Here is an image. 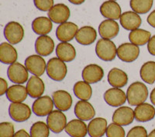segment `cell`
<instances>
[{
  "label": "cell",
  "instance_id": "6da1fadb",
  "mask_svg": "<svg viewBox=\"0 0 155 137\" xmlns=\"http://www.w3.org/2000/svg\"><path fill=\"white\" fill-rule=\"evenodd\" d=\"M148 89L143 83L136 81L127 88V102L131 106H137L144 103L148 97Z\"/></svg>",
  "mask_w": 155,
  "mask_h": 137
},
{
  "label": "cell",
  "instance_id": "7a4b0ae2",
  "mask_svg": "<svg viewBox=\"0 0 155 137\" xmlns=\"http://www.w3.org/2000/svg\"><path fill=\"white\" fill-rule=\"evenodd\" d=\"M46 70L51 79L55 81H61L67 75L68 67L64 61L58 57H53L47 63Z\"/></svg>",
  "mask_w": 155,
  "mask_h": 137
},
{
  "label": "cell",
  "instance_id": "3957f363",
  "mask_svg": "<svg viewBox=\"0 0 155 137\" xmlns=\"http://www.w3.org/2000/svg\"><path fill=\"white\" fill-rule=\"evenodd\" d=\"M95 53L98 57L104 61H112L117 56V48L111 40L100 39L95 46Z\"/></svg>",
  "mask_w": 155,
  "mask_h": 137
},
{
  "label": "cell",
  "instance_id": "277c9868",
  "mask_svg": "<svg viewBox=\"0 0 155 137\" xmlns=\"http://www.w3.org/2000/svg\"><path fill=\"white\" fill-rule=\"evenodd\" d=\"M30 106L23 102H12L9 105V114L11 119L17 122L27 121L31 116Z\"/></svg>",
  "mask_w": 155,
  "mask_h": 137
},
{
  "label": "cell",
  "instance_id": "5b68a950",
  "mask_svg": "<svg viewBox=\"0 0 155 137\" xmlns=\"http://www.w3.org/2000/svg\"><path fill=\"white\" fill-rule=\"evenodd\" d=\"M7 74L9 79L16 84H24L28 81L29 71L26 66L19 62H16L9 65Z\"/></svg>",
  "mask_w": 155,
  "mask_h": 137
},
{
  "label": "cell",
  "instance_id": "8992f818",
  "mask_svg": "<svg viewBox=\"0 0 155 137\" xmlns=\"http://www.w3.org/2000/svg\"><path fill=\"white\" fill-rule=\"evenodd\" d=\"M47 124L51 131L54 133H60L65 129L67 126V117L62 111L54 110L48 116Z\"/></svg>",
  "mask_w": 155,
  "mask_h": 137
},
{
  "label": "cell",
  "instance_id": "52a82bcc",
  "mask_svg": "<svg viewBox=\"0 0 155 137\" xmlns=\"http://www.w3.org/2000/svg\"><path fill=\"white\" fill-rule=\"evenodd\" d=\"M4 36L11 44H17L23 41L24 30L20 23L12 21L6 24L4 28Z\"/></svg>",
  "mask_w": 155,
  "mask_h": 137
},
{
  "label": "cell",
  "instance_id": "ba28073f",
  "mask_svg": "<svg viewBox=\"0 0 155 137\" xmlns=\"http://www.w3.org/2000/svg\"><path fill=\"white\" fill-rule=\"evenodd\" d=\"M140 55V48L132 43L122 44L117 48V56L119 59L126 63L135 61Z\"/></svg>",
  "mask_w": 155,
  "mask_h": 137
},
{
  "label": "cell",
  "instance_id": "9c48e42d",
  "mask_svg": "<svg viewBox=\"0 0 155 137\" xmlns=\"http://www.w3.org/2000/svg\"><path fill=\"white\" fill-rule=\"evenodd\" d=\"M25 66L30 73L41 77L47 70V63L44 57L39 54L30 55L25 60Z\"/></svg>",
  "mask_w": 155,
  "mask_h": 137
},
{
  "label": "cell",
  "instance_id": "30bf717a",
  "mask_svg": "<svg viewBox=\"0 0 155 137\" xmlns=\"http://www.w3.org/2000/svg\"><path fill=\"white\" fill-rule=\"evenodd\" d=\"M54 106V103L53 99L48 95H44L34 101L32 106V110L36 116L44 117L48 116L53 111Z\"/></svg>",
  "mask_w": 155,
  "mask_h": 137
},
{
  "label": "cell",
  "instance_id": "8fae6325",
  "mask_svg": "<svg viewBox=\"0 0 155 137\" xmlns=\"http://www.w3.org/2000/svg\"><path fill=\"white\" fill-rule=\"evenodd\" d=\"M78 27L72 22H65L60 24L56 30V37L61 42H69L75 37Z\"/></svg>",
  "mask_w": 155,
  "mask_h": 137
},
{
  "label": "cell",
  "instance_id": "7c38bea8",
  "mask_svg": "<svg viewBox=\"0 0 155 137\" xmlns=\"http://www.w3.org/2000/svg\"><path fill=\"white\" fill-rule=\"evenodd\" d=\"M104 100L112 107L122 106L127 101V93L121 88H112L108 89L104 93Z\"/></svg>",
  "mask_w": 155,
  "mask_h": 137
},
{
  "label": "cell",
  "instance_id": "4fadbf2b",
  "mask_svg": "<svg viewBox=\"0 0 155 137\" xmlns=\"http://www.w3.org/2000/svg\"><path fill=\"white\" fill-rule=\"evenodd\" d=\"M135 119L134 110L128 106H120L115 110L113 115V122L118 125L125 126L130 125Z\"/></svg>",
  "mask_w": 155,
  "mask_h": 137
},
{
  "label": "cell",
  "instance_id": "5bb4252c",
  "mask_svg": "<svg viewBox=\"0 0 155 137\" xmlns=\"http://www.w3.org/2000/svg\"><path fill=\"white\" fill-rule=\"evenodd\" d=\"M71 12L65 4L58 3L51 8L48 12V17L51 21L58 24L65 23L70 18Z\"/></svg>",
  "mask_w": 155,
  "mask_h": 137
},
{
  "label": "cell",
  "instance_id": "9a60e30c",
  "mask_svg": "<svg viewBox=\"0 0 155 137\" xmlns=\"http://www.w3.org/2000/svg\"><path fill=\"white\" fill-rule=\"evenodd\" d=\"M74 112L76 117L82 121L93 119L95 116V109L88 101H78L74 106Z\"/></svg>",
  "mask_w": 155,
  "mask_h": 137
},
{
  "label": "cell",
  "instance_id": "2e32d148",
  "mask_svg": "<svg viewBox=\"0 0 155 137\" xmlns=\"http://www.w3.org/2000/svg\"><path fill=\"white\" fill-rule=\"evenodd\" d=\"M104 77V70L99 65L92 64L84 67L82 70L83 80L88 84H95Z\"/></svg>",
  "mask_w": 155,
  "mask_h": 137
},
{
  "label": "cell",
  "instance_id": "e0dca14e",
  "mask_svg": "<svg viewBox=\"0 0 155 137\" xmlns=\"http://www.w3.org/2000/svg\"><path fill=\"white\" fill-rule=\"evenodd\" d=\"M54 106L62 112L68 111L72 106V97L64 90H58L52 94Z\"/></svg>",
  "mask_w": 155,
  "mask_h": 137
},
{
  "label": "cell",
  "instance_id": "ac0fdd59",
  "mask_svg": "<svg viewBox=\"0 0 155 137\" xmlns=\"http://www.w3.org/2000/svg\"><path fill=\"white\" fill-rule=\"evenodd\" d=\"M120 31V26L116 20L105 19L99 24V36L103 39L111 40L118 35Z\"/></svg>",
  "mask_w": 155,
  "mask_h": 137
},
{
  "label": "cell",
  "instance_id": "d6986e66",
  "mask_svg": "<svg viewBox=\"0 0 155 137\" xmlns=\"http://www.w3.org/2000/svg\"><path fill=\"white\" fill-rule=\"evenodd\" d=\"M35 50L37 54L42 57L49 56L54 50V42L53 39L48 35L40 36L36 40Z\"/></svg>",
  "mask_w": 155,
  "mask_h": 137
},
{
  "label": "cell",
  "instance_id": "ffe728a7",
  "mask_svg": "<svg viewBox=\"0 0 155 137\" xmlns=\"http://www.w3.org/2000/svg\"><path fill=\"white\" fill-rule=\"evenodd\" d=\"M120 21L122 27L125 30H130V31L139 29L142 23L139 14L133 11H127L122 13Z\"/></svg>",
  "mask_w": 155,
  "mask_h": 137
},
{
  "label": "cell",
  "instance_id": "44dd1931",
  "mask_svg": "<svg viewBox=\"0 0 155 137\" xmlns=\"http://www.w3.org/2000/svg\"><path fill=\"white\" fill-rule=\"evenodd\" d=\"M100 12L102 16H104L107 19H120L122 15V10L120 5L115 1H106L101 5Z\"/></svg>",
  "mask_w": 155,
  "mask_h": 137
},
{
  "label": "cell",
  "instance_id": "7402d4cb",
  "mask_svg": "<svg viewBox=\"0 0 155 137\" xmlns=\"http://www.w3.org/2000/svg\"><path fill=\"white\" fill-rule=\"evenodd\" d=\"M97 32L95 28L90 26H85L78 30L75 36V40L78 44L84 46L91 45L95 41Z\"/></svg>",
  "mask_w": 155,
  "mask_h": 137
},
{
  "label": "cell",
  "instance_id": "603a6c76",
  "mask_svg": "<svg viewBox=\"0 0 155 137\" xmlns=\"http://www.w3.org/2000/svg\"><path fill=\"white\" fill-rule=\"evenodd\" d=\"M135 119L140 122L150 121L155 117V108L149 103H142L134 109Z\"/></svg>",
  "mask_w": 155,
  "mask_h": 137
},
{
  "label": "cell",
  "instance_id": "cb8c5ba5",
  "mask_svg": "<svg viewBox=\"0 0 155 137\" xmlns=\"http://www.w3.org/2000/svg\"><path fill=\"white\" fill-rule=\"evenodd\" d=\"M108 82L113 88H121L128 82V76L124 70L114 67L108 74Z\"/></svg>",
  "mask_w": 155,
  "mask_h": 137
},
{
  "label": "cell",
  "instance_id": "d4e9b609",
  "mask_svg": "<svg viewBox=\"0 0 155 137\" xmlns=\"http://www.w3.org/2000/svg\"><path fill=\"white\" fill-rule=\"evenodd\" d=\"M66 133L71 137H85L88 133V126L81 119H73L65 127Z\"/></svg>",
  "mask_w": 155,
  "mask_h": 137
},
{
  "label": "cell",
  "instance_id": "484cf974",
  "mask_svg": "<svg viewBox=\"0 0 155 137\" xmlns=\"http://www.w3.org/2000/svg\"><path fill=\"white\" fill-rule=\"evenodd\" d=\"M107 120L104 118H95L88 125V133L90 137H102L106 133Z\"/></svg>",
  "mask_w": 155,
  "mask_h": 137
},
{
  "label": "cell",
  "instance_id": "4316f807",
  "mask_svg": "<svg viewBox=\"0 0 155 137\" xmlns=\"http://www.w3.org/2000/svg\"><path fill=\"white\" fill-rule=\"evenodd\" d=\"M27 89L28 95L33 99H38L43 95L45 91V84L41 77L32 76L27 81Z\"/></svg>",
  "mask_w": 155,
  "mask_h": 137
},
{
  "label": "cell",
  "instance_id": "83f0119b",
  "mask_svg": "<svg viewBox=\"0 0 155 137\" xmlns=\"http://www.w3.org/2000/svg\"><path fill=\"white\" fill-rule=\"evenodd\" d=\"M18 58V53L16 48L11 44L3 42L0 45V61L5 64L16 63Z\"/></svg>",
  "mask_w": 155,
  "mask_h": 137
},
{
  "label": "cell",
  "instance_id": "f1b7e54d",
  "mask_svg": "<svg viewBox=\"0 0 155 137\" xmlns=\"http://www.w3.org/2000/svg\"><path fill=\"white\" fill-rule=\"evenodd\" d=\"M56 55L64 62H71L76 57L75 48L68 42H61L56 47Z\"/></svg>",
  "mask_w": 155,
  "mask_h": 137
},
{
  "label": "cell",
  "instance_id": "f546056e",
  "mask_svg": "<svg viewBox=\"0 0 155 137\" xmlns=\"http://www.w3.org/2000/svg\"><path fill=\"white\" fill-rule=\"evenodd\" d=\"M6 98L11 102H23L27 99L28 95L27 87L21 84H14L8 88L6 91Z\"/></svg>",
  "mask_w": 155,
  "mask_h": 137
},
{
  "label": "cell",
  "instance_id": "4dcf8cb0",
  "mask_svg": "<svg viewBox=\"0 0 155 137\" xmlns=\"http://www.w3.org/2000/svg\"><path fill=\"white\" fill-rule=\"evenodd\" d=\"M53 23L50 18L40 16L34 19L32 23V29L36 34L40 36L47 35L52 30Z\"/></svg>",
  "mask_w": 155,
  "mask_h": 137
},
{
  "label": "cell",
  "instance_id": "1f68e13d",
  "mask_svg": "<svg viewBox=\"0 0 155 137\" xmlns=\"http://www.w3.org/2000/svg\"><path fill=\"white\" fill-rule=\"evenodd\" d=\"M74 95L80 100L88 101L91 99L92 95V88L88 82L79 81L74 84L73 88Z\"/></svg>",
  "mask_w": 155,
  "mask_h": 137
},
{
  "label": "cell",
  "instance_id": "d6a6232c",
  "mask_svg": "<svg viewBox=\"0 0 155 137\" xmlns=\"http://www.w3.org/2000/svg\"><path fill=\"white\" fill-rule=\"evenodd\" d=\"M151 38V34L147 30L137 29L132 30L129 34V40L130 43L137 46H143L147 44Z\"/></svg>",
  "mask_w": 155,
  "mask_h": 137
},
{
  "label": "cell",
  "instance_id": "836d02e7",
  "mask_svg": "<svg viewBox=\"0 0 155 137\" xmlns=\"http://www.w3.org/2000/svg\"><path fill=\"white\" fill-rule=\"evenodd\" d=\"M140 75L145 83L153 84L155 82V61H147L143 64L140 70Z\"/></svg>",
  "mask_w": 155,
  "mask_h": 137
},
{
  "label": "cell",
  "instance_id": "e575fe53",
  "mask_svg": "<svg viewBox=\"0 0 155 137\" xmlns=\"http://www.w3.org/2000/svg\"><path fill=\"white\" fill-rule=\"evenodd\" d=\"M153 0H130V5L134 12L138 14H145L151 9Z\"/></svg>",
  "mask_w": 155,
  "mask_h": 137
},
{
  "label": "cell",
  "instance_id": "d590c367",
  "mask_svg": "<svg viewBox=\"0 0 155 137\" xmlns=\"http://www.w3.org/2000/svg\"><path fill=\"white\" fill-rule=\"evenodd\" d=\"M50 130L48 124L42 121H38L32 125L30 135L32 137H49Z\"/></svg>",
  "mask_w": 155,
  "mask_h": 137
},
{
  "label": "cell",
  "instance_id": "8d00e7d4",
  "mask_svg": "<svg viewBox=\"0 0 155 137\" xmlns=\"http://www.w3.org/2000/svg\"><path fill=\"white\" fill-rule=\"evenodd\" d=\"M106 136L107 137H125L126 132L123 126L116 123H111L108 126L106 130Z\"/></svg>",
  "mask_w": 155,
  "mask_h": 137
},
{
  "label": "cell",
  "instance_id": "74e56055",
  "mask_svg": "<svg viewBox=\"0 0 155 137\" xmlns=\"http://www.w3.org/2000/svg\"><path fill=\"white\" fill-rule=\"evenodd\" d=\"M15 133L13 124L9 122L0 123V137H13Z\"/></svg>",
  "mask_w": 155,
  "mask_h": 137
},
{
  "label": "cell",
  "instance_id": "f35d334b",
  "mask_svg": "<svg viewBox=\"0 0 155 137\" xmlns=\"http://www.w3.org/2000/svg\"><path fill=\"white\" fill-rule=\"evenodd\" d=\"M34 2L37 9L43 12H49L54 5V0H34Z\"/></svg>",
  "mask_w": 155,
  "mask_h": 137
},
{
  "label": "cell",
  "instance_id": "ab89813d",
  "mask_svg": "<svg viewBox=\"0 0 155 137\" xmlns=\"http://www.w3.org/2000/svg\"><path fill=\"white\" fill-rule=\"evenodd\" d=\"M147 132L143 126H137L131 129L127 133V137H147Z\"/></svg>",
  "mask_w": 155,
  "mask_h": 137
},
{
  "label": "cell",
  "instance_id": "60d3db41",
  "mask_svg": "<svg viewBox=\"0 0 155 137\" xmlns=\"http://www.w3.org/2000/svg\"><path fill=\"white\" fill-rule=\"evenodd\" d=\"M148 52L153 56H155V35L151 37L149 42L147 43Z\"/></svg>",
  "mask_w": 155,
  "mask_h": 137
},
{
  "label": "cell",
  "instance_id": "b9f144b4",
  "mask_svg": "<svg viewBox=\"0 0 155 137\" xmlns=\"http://www.w3.org/2000/svg\"><path fill=\"white\" fill-rule=\"evenodd\" d=\"M8 83L4 78H0V95H3L8 90Z\"/></svg>",
  "mask_w": 155,
  "mask_h": 137
},
{
  "label": "cell",
  "instance_id": "7bdbcfd3",
  "mask_svg": "<svg viewBox=\"0 0 155 137\" xmlns=\"http://www.w3.org/2000/svg\"><path fill=\"white\" fill-rule=\"evenodd\" d=\"M147 23L149 25H150L152 27L155 28V10L151 12L147 16Z\"/></svg>",
  "mask_w": 155,
  "mask_h": 137
},
{
  "label": "cell",
  "instance_id": "ee69618b",
  "mask_svg": "<svg viewBox=\"0 0 155 137\" xmlns=\"http://www.w3.org/2000/svg\"><path fill=\"white\" fill-rule=\"evenodd\" d=\"M13 137H32L25 129H19L15 133Z\"/></svg>",
  "mask_w": 155,
  "mask_h": 137
},
{
  "label": "cell",
  "instance_id": "f6af8a7d",
  "mask_svg": "<svg viewBox=\"0 0 155 137\" xmlns=\"http://www.w3.org/2000/svg\"><path fill=\"white\" fill-rule=\"evenodd\" d=\"M150 102H152L153 106H155V88H153V90L150 92Z\"/></svg>",
  "mask_w": 155,
  "mask_h": 137
},
{
  "label": "cell",
  "instance_id": "bcb514c9",
  "mask_svg": "<svg viewBox=\"0 0 155 137\" xmlns=\"http://www.w3.org/2000/svg\"><path fill=\"white\" fill-rule=\"evenodd\" d=\"M68 1L74 5H81L85 2V0H68Z\"/></svg>",
  "mask_w": 155,
  "mask_h": 137
},
{
  "label": "cell",
  "instance_id": "7dc6e473",
  "mask_svg": "<svg viewBox=\"0 0 155 137\" xmlns=\"http://www.w3.org/2000/svg\"><path fill=\"white\" fill-rule=\"evenodd\" d=\"M147 137H155V129L153 130H152L151 132H150V134L148 135Z\"/></svg>",
  "mask_w": 155,
  "mask_h": 137
},
{
  "label": "cell",
  "instance_id": "c3c4849f",
  "mask_svg": "<svg viewBox=\"0 0 155 137\" xmlns=\"http://www.w3.org/2000/svg\"><path fill=\"white\" fill-rule=\"evenodd\" d=\"M111 1H116V0H111Z\"/></svg>",
  "mask_w": 155,
  "mask_h": 137
}]
</instances>
